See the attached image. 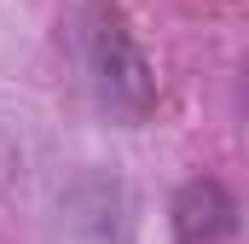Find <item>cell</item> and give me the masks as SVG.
Here are the masks:
<instances>
[{"instance_id":"6da1fadb","label":"cell","mask_w":249,"mask_h":244,"mask_svg":"<svg viewBox=\"0 0 249 244\" xmlns=\"http://www.w3.org/2000/svg\"><path fill=\"white\" fill-rule=\"evenodd\" d=\"M174 227L186 244H214L220 233H232V198L214 181H197L180 192V209H174Z\"/></svg>"}]
</instances>
